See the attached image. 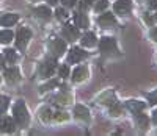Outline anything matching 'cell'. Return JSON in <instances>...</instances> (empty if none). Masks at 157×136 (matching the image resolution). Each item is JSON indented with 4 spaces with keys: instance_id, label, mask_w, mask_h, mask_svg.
<instances>
[{
    "instance_id": "6da1fadb",
    "label": "cell",
    "mask_w": 157,
    "mask_h": 136,
    "mask_svg": "<svg viewBox=\"0 0 157 136\" xmlns=\"http://www.w3.org/2000/svg\"><path fill=\"white\" fill-rule=\"evenodd\" d=\"M13 114H14L16 124L21 128L29 127V124H30V114H29L27 108H25V103L22 100H19V102L14 103V106H13Z\"/></svg>"
},
{
    "instance_id": "7a4b0ae2",
    "label": "cell",
    "mask_w": 157,
    "mask_h": 136,
    "mask_svg": "<svg viewBox=\"0 0 157 136\" xmlns=\"http://www.w3.org/2000/svg\"><path fill=\"white\" fill-rule=\"evenodd\" d=\"M30 38H32V30L27 28V27H21L16 35V47L24 50L27 47V42L30 41Z\"/></svg>"
},
{
    "instance_id": "3957f363",
    "label": "cell",
    "mask_w": 157,
    "mask_h": 136,
    "mask_svg": "<svg viewBox=\"0 0 157 136\" xmlns=\"http://www.w3.org/2000/svg\"><path fill=\"white\" fill-rule=\"evenodd\" d=\"M49 50L52 52V55H54L55 58L61 57L64 52H66V42H64L63 39H58V38H54L50 41L49 44Z\"/></svg>"
},
{
    "instance_id": "277c9868",
    "label": "cell",
    "mask_w": 157,
    "mask_h": 136,
    "mask_svg": "<svg viewBox=\"0 0 157 136\" xmlns=\"http://www.w3.org/2000/svg\"><path fill=\"white\" fill-rule=\"evenodd\" d=\"M57 67H58L57 60H55V58H50V60H47V61L41 66V69H39V74H41V77H44V78H49V77L54 75V72H55Z\"/></svg>"
},
{
    "instance_id": "5b68a950",
    "label": "cell",
    "mask_w": 157,
    "mask_h": 136,
    "mask_svg": "<svg viewBox=\"0 0 157 136\" xmlns=\"http://www.w3.org/2000/svg\"><path fill=\"white\" fill-rule=\"evenodd\" d=\"M86 58V52L82 50L80 47H72L68 53V64H74V63H78L80 60H85Z\"/></svg>"
},
{
    "instance_id": "8992f818",
    "label": "cell",
    "mask_w": 157,
    "mask_h": 136,
    "mask_svg": "<svg viewBox=\"0 0 157 136\" xmlns=\"http://www.w3.org/2000/svg\"><path fill=\"white\" fill-rule=\"evenodd\" d=\"M99 50L102 53H115L116 52V41L113 38H104V39H101Z\"/></svg>"
},
{
    "instance_id": "52a82bcc",
    "label": "cell",
    "mask_w": 157,
    "mask_h": 136,
    "mask_svg": "<svg viewBox=\"0 0 157 136\" xmlns=\"http://www.w3.org/2000/svg\"><path fill=\"white\" fill-rule=\"evenodd\" d=\"M130 8H132V2H130V0H118V2L115 3V6H113L115 13H116V14H120V16L129 14Z\"/></svg>"
},
{
    "instance_id": "ba28073f",
    "label": "cell",
    "mask_w": 157,
    "mask_h": 136,
    "mask_svg": "<svg viewBox=\"0 0 157 136\" xmlns=\"http://www.w3.org/2000/svg\"><path fill=\"white\" fill-rule=\"evenodd\" d=\"M99 25L102 27V28H112V27L116 25V19L115 16L112 14V13H105V14H102L99 19H98Z\"/></svg>"
},
{
    "instance_id": "9c48e42d",
    "label": "cell",
    "mask_w": 157,
    "mask_h": 136,
    "mask_svg": "<svg viewBox=\"0 0 157 136\" xmlns=\"http://www.w3.org/2000/svg\"><path fill=\"white\" fill-rule=\"evenodd\" d=\"M16 128V124L11 117H0V131L2 133H13Z\"/></svg>"
},
{
    "instance_id": "30bf717a",
    "label": "cell",
    "mask_w": 157,
    "mask_h": 136,
    "mask_svg": "<svg viewBox=\"0 0 157 136\" xmlns=\"http://www.w3.org/2000/svg\"><path fill=\"white\" fill-rule=\"evenodd\" d=\"M61 33H63V36L66 38L68 41H75V39H78V28H77V27L69 25V24H66V25L63 27Z\"/></svg>"
},
{
    "instance_id": "8fae6325",
    "label": "cell",
    "mask_w": 157,
    "mask_h": 136,
    "mask_svg": "<svg viewBox=\"0 0 157 136\" xmlns=\"http://www.w3.org/2000/svg\"><path fill=\"white\" fill-rule=\"evenodd\" d=\"M86 77H88V69H86L85 66L75 67V71L72 72V80L75 81V83H78V81H83Z\"/></svg>"
},
{
    "instance_id": "7c38bea8",
    "label": "cell",
    "mask_w": 157,
    "mask_h": 136,
    "mask_svg": "<svg viewBox=\"0 0 157 136\" xmlns=\"http://www.w3.org/2000/svg\"><path fill=\"white\" fill-rule=\"evenodd\" d=\"M74 114H75L77 119H82V120H85V122L90 120V113H88V110H86L83 105H77V106L74 108Z\"/></svg>"
},
{
    "instance_id": "4fadbf2b",
    "label": "cell",
    "mask_w": 157,
    "mask_h": 136,
    "mask_svg": "<svg viewBox=\"0 0 157 136\" xmlns=\"http://www.w3.org/2000/svg\"><path fill=\"white\" fill-rule=\"evenodd\" d=\"M5 80L8 81V83L17 81L19 80V71L16 69V67H8V69H5Z\"/></svg>"
},
{
    "instance_id": "5bb4252c",
    "label": "cell",
    "mask_w": 157,
    "mask_h": 136,
    "mask_svg": "<svg viewBox=\"0 0 157 136\" xmlns=\"http://www.w3.org/2000/svg\"><path fill=\"white\" fill-rule=\"evenodd\" d=\"M126 106H127L132 113H141L143 110H145L146 105L143 103V102H138V100H129V102L126 103Z\"/></svg>"
},
{
    "instance_id": "9a60e30c",
    "label": "cell",
    "mask_w": 157,
    "mask_h": 136,
    "mask_svg": "<svg viewBox=\"0 0 157 136\" xmlns=\"http://www.w3.org/2000/svg\"><path fill=\"white\" fill-rule=\"evenodd\" d=\"M82 46H85V47H93L94 44H96V36H94V33H91V31H88V33H85L83 36H82Z\"/></svg>"
},
{
    "instance_id": "2e32d148",
    "label": "cell",
    "mask_w": 157,
    "mask_h": 136,
    "mask_svg": "<svg viewBox=\"0 0 157 136\" xmlns=\"http://www.w3.org/2000/svg\"><path fill=\"white\" fill-rule=\"evenodd\" d=\"M17 20H19L17 14H5L2 19H0V24H2L3 27H11V25H14Z\"/></svg>"
},
{
    "instance_id": "e0dca14e",
    "label": "cell",
    "mask_w": 157,
    "mask_h": 136,
    "mask_svg": "<svg viewBox=\"0 0 157 136\" xmlns=\"http://www.w3.org/2000/svg\"><path fill=\"white\" fill-rule=\"evenodd\" d=\"M74 20H75V25L80 27V28H86V27H88V19H86V16L83 14V13H80V11L75 13Z\"/></svg>"
},
{
    "instance_id": "ac0fdd59",
    "label": "cell",
    "mask_w": 157,
    "mask_h": 136,
    "mask_svg": "<svg viewBox=\"0 0 157 136\" xmlns=\"http://www.w3.org/2000/svg\"><path fill=\"white\" fill-rule=\"evenodd\" d=\"M135 122H137V125L140 130H146L148 128V124H149V120L145 114H140V113H135Z\"/></svg>"
},
{
    "instance_id": "d6986e66",
    "label": "cell",
    "mask_w": 157,
    "mask_h": 136,
    "mask_svg": "<svg viewBox=\"0 0 157 136\" xmlns=\"http://www.w3.org/2000/svg\"><path fill=\"white\" fill-rule=\"evenodd\" d=\"M35 13H36V16L38 17H41V19H49L50 17V9L47 8V6H38L36 9H35Z\"/></svg>"
},
{
    "instance_id": "ffe728a7",
    "label": "cell",
    "mask_w": 157,
    "mask_h": 136,
    "mask_svg": "<svg viewBox=\"0 0 157 136\" xmlns=\"http://www.w3.org/2000/svg\"><path fill=\"white\" fill-rule=\"evenodd\" d=\"M13 41V33L10 30H2L0 31V42L2 44H10Z\"/></svg>"
},
{
    "instance_id": "44dd1931",
    "label": "cell",
    "mask_w": 157,
    "mask_h": 136,
    "mask_svg": "<svg viewBox=\"0 0 157 136\" xmlns=\"http://www.w3.org/2000/svg\"><path fill=\"white\" fill-rule=\"evenodd\" d=\"M5 60L8 61V63H16V60H17V55H16V52L13 50V49H6L5 50Z\"/></svg>"
},
{
    "instance_id": "7402d4cb",
    "label": "cell",
    "mask_w": 157,
    "mask_h": 136,
    "mask_svg": "<svg viewBox=\"0 0 157 136\" xmlns=\"http://www.w3.org/2000/svg\"><path fill=\"white\" fill-rule=\"evenodd\" d=\"M69 100H71V97L66 96V94H61V96L55 97V103H58V105H66V103H69Z\"/></svg>"
},
{
    "instance_id": "603a6c76",
    "label": "cell",
    "mask_w": 157,
    "mask_h": 136,
    "mask_svg": "<svg viewBox=\"0 0 157 136\" xmlns=\"http://www.w3.org/2000/svg\"><path fill=\"white\" fill-rule=\"evenodd\" d=\"M8 105H10V99H8V97H5V96L0 97V114L6 111Z\"/></svg>"
},
{
    "instance_id": "cb8c5ba5",
    "label": "cell",
    "mask_w": 157,
    "mask_h": 136,
    "mask_svg": "<svg viewBox=\"0 0 157 136\" xmlns=\"http://www.w3.org/2000/svg\"><path fill=\"white\" fill-rule=\"evenodd\" d=\"M41 119L43 120H52L54 119V113H52L49 108H44V110H41Z\"/></svg>"
},
{
    "instance_id": "d4e9b609",
    "label": "cell",
    "mask_w": 157,
    "mask_h": 136,
    "mask_svg": "<svg viewBox=\"0 0 157 136\" xmlns=\"http://www.w3.org/2000/svg\"><path fill=\"white\" fill-rule=\"evenodd\" d=\"M121 111H123V106L118 105V103H113L112 108H110V114H112V116H120Z\"/></svg>"
},
{
    "instance_id": "484cf974",
    "label": "cell",
    "mask_w": 157,
    "mask_h": 136,
    "mask_svg": "<svg viewBox=\"0 0 157 136\" xmlns=\"http://www.w3.org/2000/svg\"><path fill=\"white\" fill-rule=\"evenodd\" d=\"M109 6V0H99V2L96 3V6H94V9L98 11V13H101V11H104Z\"/></svg>"
},
{
    "instance_id": "4316f807",
    "label": "cell",
    "mask_w": 157,
    "mask_h": 136,
    "mask_svg": "<svg viewBox=\"0 0 157 136\" xmlns=\"http://www.w3.org/2000/svg\"><path fill=\"white\" fill-rule=\"evenodd\" d=\"M68 75H69V66H68V63H66L64 66H61V67H60V77L66 78Z\"/></svg>"
},
{
    "instance_id": "83f0119b",
    "label": "cell",
    "mask_w": 157,
    "mask_h": 136,
    "mask_svg": "<svg viewBox=\"0 0 157 136\" xmlns=\"http://www.w3.org/2000/svg\"><path fill=\"white\" fill-rule=\"evenodd\" d=\"M148 102H149L151 105H155V103H157V91L148 94Z\"/></svg>"
},
{
    "instance_id": "f1b7e54d",
    "label": "cell",
    "mask_w": 157,
    "mask_h": 136,
    "mask_svg": "<svg viewBox=\"0 0 157 136\" xmlns=\"http://www.w3.org/2000/svg\"><path fill=\"white\" fill-rule=\"evenodd\" d=\"M57 85H58L57 81H50V83H47V85L41 86V91H49V89H52V88H55Z\"/></svg>"
},
{
    "instance_id": "f546056e",
    "label": "cell",
    "mask_w": 157,
    "mask_h": 136,
    "mask_svg": "<svg viewBox=\"0 0 157 136\" xmlns=\"http://www.w3.org/2000/svg\"><path fill=\"white\" fill-rule=\"evenodd\" d=\"M61 3L66 8H72V6H75V0H61Z\"/></svg>"
},
{
    "instance_id": "4dcf8cb0",
    "label": "cell",
    "mask_w": 157,
    "mask_h": 136,
    "mask_svg": "<svg viewBox=\"0 0 157 136\" xmlns=\"http://www.w3.org/2000/svg\"><path fill=\"white\" fill-rule=\"evenodd\" d=\"M93 2H94V0H82V2H80V8L82 9H86Z\"/></svg>"
},
{
    "instance_id": "1f68e13d",
    "label": "cell",
    "mask_w": 157,
    "mask_h": 136,
    "mask_svg": "<svg viewBox=\"0 0 157 136\" xmlns=\"http://www.w3.org/2000/svg\"><path fill=\"white\" fill-rule=\"evenodd\" d=\"M149 36H151V39H152V41H155V42H157V27H155V28H152V30H151Z\"/></svg>"
},
{
    "instance_id": "d6a6232c",
    "label": "cell",
    "mask_w": 157,
    "mask_h": 136,
    "mask_svg": "<svg viewBox=\"0 0 157 136\" xmlns=\"http://www.w3.org/2000/svg\"><path fill=\"white\" fill-rule=\"evenodd\" d=\"M57 17H58V19H64V17H66V13H64V9H57Z\"/></svg>"
},
{
    "instance_id": "836d02e7",
    "label": "cell",
    "mask_w": 157,
    "mask_h": 136,
    "mask_svg": "<svg viewBox=\"0 0 157 136\" xmlns=\"http://www.w3.org/2000/svg\"><path fill=\"white\" fill-rule=\"evenodd\" d=\"M149 8H157V0H151V2H149Z\"/></svg>"
},
{
    "instance_id": "e575fe53",
    "label": "cell",
    "mask_w": 157,
    "mask_h": 136,
    "mask_svg": "<svg viewBox=\"0 0 157 136\" xmlns=\"http://www.w3.org/2000/svg\"><path fill=\"white\" fill-rule=\"evenodd\" d=\"M152 122H154V124H157V110L152 113Z\"/></svg>"
},
{
    "instance_id": "d590c367",
    "label": "cell",
    "mask_w": 157,
    "mask_h": 136,
    "mask_svg": "<svg viewBox=\"0 0 157 136\" xmlns=\"http://www.w3.org/2000/svg\"><path fill=\"white\" fill-rule=\"evenodd\" d=\"M47 2H49V3H50V5H55V3H57V2H58V0H47Z\"/></svg>"
},
{
    "instance_id": "8d00e7d4",
    "label": "cell",
    "mask_w": 157,
    "mask_h": 136,
    "mask_svg": "<svg viewBox=\"0 0 157 136\" xmlns=\"http://www.w3.org/2000/svg\"><path fill=\"white\" fill-rule=\"evenodd\" d=\"M2 64H3V55H0V67H2Z\"/></svg>"
},
{
    "instance_id": "74e56055",
    "label": "cell",
    "mask_w": 157,
    "mask_h": 136,
    "mask_svg": "<svg viewBox=\"0 0 157 136\" xmlns=\"http://www.w3.org/2000/svg\"><path fill=\"white\" fill-rule=\"evenodd\" d=\"M154 19H155V20H157V13H155V16H154Z\"/></svg>"
}]
</instances>
